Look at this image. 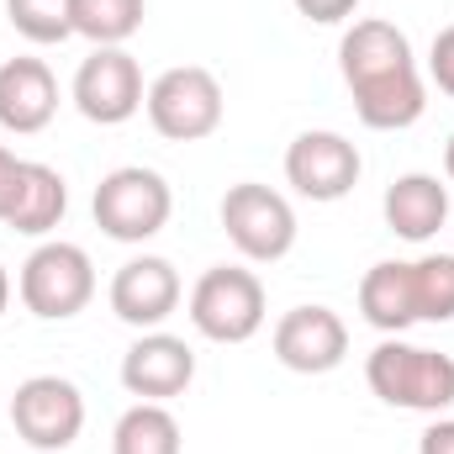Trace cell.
Returning <instances> with one entry per match:
<instances>
[{
    "label": "cell",
    "instance_id": "6da1fadb",
    "mask_svg": "<svg viewBox=\"0 0 454 454\" xmlns=\"http://www.w3.org/2000/svg\"><path fill=\"white\" fill-rule=\"evenodd\" d=\"M339 69L359 121L375 132H402L428 112V90H423L412 43L396 21H380V16L354 21L339 43Z\"/></svg>",
    "mask_w": 454,
    "mask_h": 454
},
{
    "label": "cell",
    "instance_id": "7a4b0ae2",
    "mask_svg": "<svg viewBox=\"0 0 454 454\" xmlns=\"http://www.w3.org/2000/svg\"><path fill=\"white\" fill-rule=\"evenodd\" d=\"M364 380L386 407L402 412H444L454 407V359L407 339H380L364 359Z\"/></svg>",
    "mask_w": 454,
    "mask_h": 454
},
{
    "label": "cell",
    "instance_id": "3957f363",
    "mask_svg": "<svg viewBox=\"0 0 454 454\" xmlns=\"http://www.w3.org/2000/svg\"><path fill=\"white\" fill-rule=\"evenodd\" d=\"M16 291H21V307L43 323H69L90 307L96 296V264L80 243H37L16 275Z\"/></svg>",
    "mask_w": 454,
    "mask_h": 454
},
{
    "label": "cell",
    "instance_id": "277c9868",
    "mask_svg": "<svg viewBox=\"0 0 454 454\" xmlns=\"http://www.w3.org/2000/svg\"><path fill=\"white\" fill-rule=\"evenodd\" d=\"M96 227L116 238V243H148L153 232H164L169 212H175V191L159 169H143V164H121L112 169L101 185H96Z\"/></svg>",
    "mask_w": 454,
    "mask_h": 454
},
{
    "label": "cell",
    "instance_id": "5b68a950",
    "mask_svg": "<svg viewBox=\"0 0 454 454\" xmlns=\"http://www.w3.org/2000/svg\"><path fill=\"white\" fill-rule=\"evenodd\" d=\"M148 121L169 143H201L223 127V80L201 64H175L148 85Z\"/></svg>",
    "mask_w": 454,
    "mask_h": 454
},
{
    "label": "cell",
    "instance_id": "8992f818",
    "mask_svg": "<svg viewBox=\"0 0 454 454\" xmlns=\"http://www.w3.org/2000/svg\"><path fill=\"white\" fill-rule=\"evenodd\" d=\"M191 323L212 343H248L264 328V280L243 264H212L191 286Z\"/></svg>",
    "mask_w": 454,
    "mask_h": 454
},
{
    "label": "cell",
    "instance_id": "52a82bcc",
    "mask_svg": "<svg viewBox=\"0 0 454 454\" xmlns=\"http://www.w3.org/2000/svg\"><path fill=\"white\" fill-rule=\"evenodd\" d=\"M223 232L248 264H275L296 248V212L280 191L243 180L223 196Z\"/></svg>",
    "mask_w": 454,
    "mask_h": 454
},
{
    "label": "cell",
    "instance_id": "ba28073f",
    "mask_svg": "<svg viewBox=\"0 0 454 454\" xmlns=\"http://www.w3.org/2000/svg\"><path fill=\"white\" fill-rule=\"evenodd\" d=\"M11 423L32 450H69L85 428V396L64 375H27L11 396Z\"/></svg>",
    "mask_w": 454,
    "mask_h": 454
},
{
    "label": "cell",
    "instance_id": "9c48e42d",
    "mask_svg": "<svg viewBox=\"0 0 454 454\" xmlns=\"http://www.w3.org/2000/svg\"><path fill=\"white\" fill-rule=\"evenodd\" d=\"M148 90H143V69L127 48H96L80 69H74V106L96 127H121L143 112Z\"/></svg>",
    "mask_w": 454,
    "mask_h": 454
},
{
    "label": "cell",
    "instance_id": "30bf717a",
    "mask_svg": "<svg viewBox=\"0 0 454 454\" xmlns=\"http://www.w3.org/2000/svg\"><path fill=\"white\" fill-rule=\"evenodd\" d=\"M364 175V159L359 148L343 137V132H301L291 148H286V180L296 185V196L307 201H343Z\"/></svg>",
    "mask_w": 454,
    "mask_h": 454
},
{
    "label": "cell",
    "instance_id": "8fae6325",
    "mask_svg": "<svg viewBox=\"0 0 454 454\" xmlns=\"http://www.w3.org/2000/svg\"><path fill=\"white\" fill-rule=\"evenodd\" d=\"M180 296H185L180 270L159 254H137L112 275V312L137 333H153L159 323H169Z\"/></svg>",
    "mask_w": 454,
    "mask_h": 454
},
{
    "label": "cell",
    "instance_id": "7c38bea8",
    "mask_svg": "<svg viewBox=\"0 0 454 454\" xmlns=\"http://www.w3.org/2000/svg\"><path fill=\"white\" fill-rule=\"evenodd\" d=\"M196 380V348L175 333H143L121 354V386L137 396V402H175L185 396Z\"/></svg>",
    "mask_w": 454,
    "mask_h": 454
},
{
    "label": "cell",
    "instance_id": "4fadbf2b",
    "mask_svg": "<svg viewBox=\"0 0 454 454\" xmlns=\"http://www.w3.org/2000/svg\"><path fill=\"white\" fill-rule=\"evenodd\" d=\"M348 354V328L333 307H291L275 323V359L296 375H328Z\"/></svg>",
    "mask_w": 454,
    "mask_h": 454
},
{
    "label": "cell",
    "instance_id": "5bb4252c",
    "mask_svg": "<svg viewBox=\"0 0 454 454\" xmlns=\"http://www.w3.org/2000/svg\"><path fill=\"white\" fill-rule=\"evenodd\" d=\"M59 116V80L43 59H5L0 64V127L16 137L43 132Z\"/></svg>",
    "mask_w": 454,
    "mask_h": 454
},
{
    "label": "cell",
    "instance_id": "9a60e30c",
    "mask_svg": "<svg viewBox=\"0 0 454 454\" xmlns=\"http://www.w3.org/2000/svg\"><path fill=\"white\" fill-rule=\"evenodd\" d=\"M386 227L407 243H428L439 227L450 223V185H439V175H402L396 185H386Z\"/></svg>",
    "mask_w": 454,
    "mask_h": 454
},
{
    "label": "cell",
    "instance_id": "2e32d148",
    "mask_svg": "<svg viewBox=\"0 0 454 454\" xmlns=\"http://www.w3.org/2000/svg\"><path fill=\"white\" fill-rule=\"evenodd\" d=\"M359 312H364V323L375 333L402 339L418 323V307H412V264H402V259L370 264L364 280H359Z\"/></svg>",
    "mask_w": 454,
    "mask_h": 454
},
{
    "label": "cell",
    "instance_id": "e0dca14e",
    "mask_svg": "<svg viewBox=\"0 0 454 454\" xmlns=\"http://www.w3.org/2000/svg\"><path fill=\"white\" fill-rule=\"evenodd\" d=\"M69 212V185L53 164H37V159H21V180H16V196H11V212L5 227L27 232V238H43L64 223Z\"/></svg>",
    "mask_w": 454,
    "mask_h": 454
},
{
    "label": "cell",
    "instance_id": "ac0fdd59",
    "mask_svg": "<svg viewBox=\"0 0 454 454\" xmlns=\"http://www.w3.org/2000/svg\"><path fill=\"white\" fill-rule=\"evenodd\" d=\"M112 454H185L175 412L164 402H132L112 428Z\"/></svg>",
    "mask_w": 454,
    "mask_h": 454
},
{
    "label": "cell",
    "instance_id": "d6986e66",
    "mask_svg": "<svg viewBox=\"0 0 454 454\" xmlns=\"http://www.w3.org/2000/svg\"><path fill=\"white\" fill-rule=\"evenodd\" d=\"M148 0H69L74 37H90L96 48H121L143 27Z\"/></svg>",
    "mask_w": 454,
    "mask_h": 454
},
{
    "label": "cell",
    "instance_id": "ffe728a7",
    "mask_svg": "<svg viewBox=\"0 0 454 454\" xmlns=\"http://www.w3.org/2000/svg\"><path fill=\"white\" fill-rule=\"evenodd\" d=\"M412 307L418 323H454V254L412 259Z\"/></svg>",
    "mask_w": 454,
    "mask_h": 454
},
{
    "label": "cell",
    "instance_id": "44dd1931",
    "mask_svg": "<svg viewBox=\"0 0 454 454\" xmlns=\"http://www.w3.org/2000/svg\"><path fill=\"white\" fill-rule=\"evenodd\" d=\"M5 21L37 43V48H53L64 37H74V16H69V0H5Z\"/></svg>",
    "mask_w": 454,
    "mask_h": 454
},
{
    "label": "cell",
    "instance_id": "7402d4cb",
    "mask_svg": "<svg viewBox=\"0 0 454 454\" xmlns=\"http://www.w3.org/2000/svg\"><path fill=\"white\" fill-rule=\"evenodd\" d=\"M428 74H434V85L454 96V27H444L439 37H434V48H428Z\"/></svg>",
    "mask_w": 454,
    "mask_h": 454
},
{
    "label": "cell",
    "instance_id": "603a6c76",
    "mask_svg": "<svg viewBox=\"0 0 454 454\" xmlns=\"http://www.w3.org/2000/svg\"><path fill=\"white\" fill-rule=\"evenodd\" d=\"M307 21H317V27H339V21H348L354 11H359V0H291Z\"/></svg>",
    "mask_w": 454,
    "mask_h": 454
},
{
    "label": "cell",
    "instance_id": "cb8c5ba5",
    "mask_svg": "<svg viewBox=\"0 0 454 454\" xmlns=\"http://www.w3.org/2000/svg\"><path fill=\"white\" fill-rule=\"evenodd\" d=\"M418 454H454V418H434L418 439Z\"/></svg>",
    "mask_w": 454,
    "mask_h": 454
},
{
    "label": "cell",
    "instance_id": "d4e9b609",
    "mask_svg": "<svg viewBox=\"0 0 454 454\" xmlns=\"http://www.w3.org/2000/svg\"><path fill=\"white\" fill-rule=\"evenodd\" d=\"M16 180H21V159L0 143V223H5V212H11V196H16Z\"/></svg>",
    "mask_w": 454,
    "mask_h": 454
},
{
    "label": "cell",
    "instance_id": "484cf974",
    "mask_svg": "<svg viewBox=\"0 0 454 454\" xmlns=\"http://www.w3.org/2000/svg\"><path fill=\"white\" fill-rule=\"evenodd\" d=\"M5 307H11V275H5V264H0V317H5Z\"/></svg>",
    "mask_w": 454,
    "mask_h": 454
},
{
    "label": "cell",
    "instance_id": "4316f807",
    "mask_svg": "<svg viewBox=\"0 0 454 454\" xmlns=\"http://www.w3.org/2000/svg\"><path fill=\"white\" fill-rule=\"evenodd\" d=\"M444 169H450V180H454V137H450V148H444Z\"/></svg>",
    "mask_w": 454,
    "mask_h": 454
}]
</instances>
